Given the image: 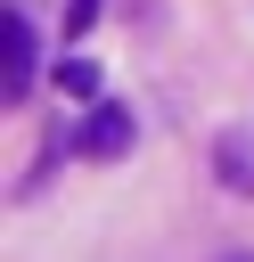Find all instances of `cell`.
<instances>
[{"label":"cell","mask_w":254,"mask_h":262,"mask_svg":"<svg viewBox=\"0 0 254 262\" xmlns=\"http://www.w3.org/2000/svg\"><path fill=\"white\" fill-rule=\"evenodd\" d=\"M0 49H8V82H0V98H25V90H33V16H25V8L0 16Z\"/></svg>","instance_id":"cell-1"},{"label":"cell","mask_w":254,"mask_h":262,"mask_svg":"<svg viewBox=\"0 0 254 262\" xmlns=\"http://www.w3.org/2000/svg\"><path fill=\"white\" fill-rule=\"evenodd\" d=\"M74 147H82V156H123V147H131V115H123V106H90V123L74 131Z\"/></svg>","instance_id":"cell-2"},{"label":"cell","mask_w":254,"mask_h":262,"mask_svg":"<svg viewBox=\"0 0 254 262\" xmlns=\"http://www.w3.org/2000/svg\"><path fill=\"white\" fill-rule=\"evenodd\" d=\"M57 90H66V98H98V66H90V57H66V66H57Z\"/></svg>","instance_id":"cell-3"},{"label":"cell","mask_w":254,"mask_h":262,"mask_svg":"<svg viewBox=\"0 0 254 262\" xmlns=\"http://www.w3.org/2000/svg\"><path fill=\"white\" fill-rule=\"evenodd\" d=\"M246 156H254L246 139H221V180H229V188H254V164H246Z\"/></svg>","instance_id":"cell-4"},{"label":"cell","mask_w":254,"mask_h":262,"mask_svg":"<svg viewBox=\"0 0 254 262\" xmlns=\"http://www.w3.org/2000/svg\"><path fill=\"white\" fill-rule=\"evenodd\" d=\"M90 16H98V0H66V33H82Z\"/></svg>","instance_id":"cell-5"}]
</instances>
